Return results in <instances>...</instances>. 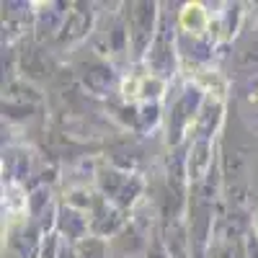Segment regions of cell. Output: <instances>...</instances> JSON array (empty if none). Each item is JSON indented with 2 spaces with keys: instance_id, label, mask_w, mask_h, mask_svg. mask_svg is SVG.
<instances>
[{
  "instance_id": "3",
  "label": "cell",
  "mask_w": 258,
  "mask_h": 258,
  "mask_svg": "<svg viewBox=\"0 0 258 258\" xmlns=\"http://www.w3.org/2000/svg\"><path fill=\"white\" fill-rule=\"evenodd\" d=\"M253 230H255V235H258V214H255V222H253Z\"/></svg>"
},
{
  "instance_id": "1",
  "label": "cell",
  "mask_w": 258,
  "mask_h": 258,
  "mask_svg": "<svg viewBox=\"0 0 258 258\" xmlns=\"http://www.w3.org/2000/svg\"><path fill=\"white\" fill-rule=\"evenodd\" d=\"M178 26L186 31V34H194V36H202L207 29H209V13L204 11L202 3H186L181 16H178Z\"/></svg>"
},
{
  "instance_id": "2",
  "label": "cell",
  "mask_w": 258,
  "mask_h": 258,
  "mask_svg": "<svg viewBox=\"0 0 258 258\" xmlns=\"http://www.w3.org/2000/svg\"><path fill=\"white\" fill-rule=\"evenodd\" d=\"M212 142L207 137L197 140V145H194L191 150V158H188V178L191 181H199L207 176V168L212 165Z\"/></svg>"
}]
</instances>
